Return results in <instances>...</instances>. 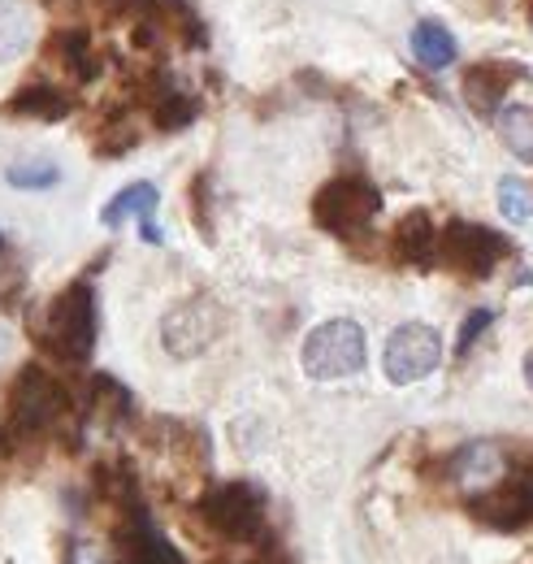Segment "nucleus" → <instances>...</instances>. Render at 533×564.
I'll return each mask as SVG.
<instances>
[{"label":"nucleus","mask_w":533,"mask_h":564,"mask_svg":"<svg viewBox=\"0 0 533 564\" xmlns=\"http://www.w3.org/2000/svg\"><path fill=\"white\" fill-rule=\"evenodd\" d=\"M74 422L69 391L44 369V365H22L9 382L4 395V417H0V456H18L26 443H40Z\"/></svg>","instance_id":"nucleus-1"},{"label":"nucleus","mask_w":533,"mask_h":564,"mask_svg":"<svg viewBox=\"0 0 533 564\" xmlns=\"http://www.w3.org/2000/svg\"><path fill=\"white\" fill-rule=\"evenodd\" d=\"M196 517L208 534H217L230 547H265L269 539V495L243 478L204 491Z\"/></svg>","instance_id":"nucleus-2"},{"label":"nucleus","mask_w":533,"mask_h":564,"mask_svg":"<svg viewBox=\"0 0 533 564\" xmlns=\"http://www.w3.org/2000/svg\"><path fill=\"white\" fill-rule=\"evenodd\" d=\"M44 348L66 360V365H87V356L96 348V286L87 279H74L66 291L53 295L48 313H44V330H40Z\"/></svg>","instance_id":"nucleus-3"},{"label":"nucleus","mask_w":533,"mask_h":564,"mask_svg":"<svg viewBox=\"0 0 533 564\" xmlns=\"http://www.w3.org/2000/svg\"><path fill=\"white\" fill-rule=\"evenodd\" d=\"M378 213H382V192L360 174H338L330 183H322L313 196V221L342 243L365 239Z\"/></svg>","instance_id":"nucleus-4"},{"label":"nucleus","mask_w":533,"mask_h":564,"mask_svg":"<svg viewBox=\"0 0 533 564\" xmlns=\"http://www.w3.org/2000/svg\"><path fill=\"white\" fill-rule=\"evenodd\" d=\"M508 257H512V239H503L481 221L456 217L438 230V261L460 279H490Z\"/></svg>","instance_id":"nucleus-5"},{"label":"nucleus","mask_w":533,"mask_h":564,"mask_svg":"<svg viewBox=\"0 0 533 564\" xmlns=\"http://www.w3.org/2000/svg\"><path fill=\"white\" fill-rule=\"evenodd\" d=\"M300 365L308 378L317 382H338V378H356L365 369V330L351 317H334L322 322L317 330H308Z\"/></svg>","instance_id":"nucleus-6"},{"label":"nucleus","mask_w":533,"mask_h":564,"mask_svg":"<svg viewBox=\"0 0 533 564\" xmlns=\"http://www.w3.org/2000/svg\"><path fill=\"white\" fill-rule=\"evenodd\" d=\"M221 330H226V308L213 295H187L165 313L161 344L174 360H196L221 339Z\"/></svg>","instance_id":"nucleus-7"},{"label":"nucleus","mask_w":533,"mask_h":564,"mask_svg":"<svg viewBox=\"0 0 533 564\" xmlns=\"http://www.w3.org/2000/svg\"><path fill=\"white\" fill-rule=\"evenodd\" d=\"M438 365H443V335L434 326H425V322H407L387 339L382 369H387V378L395 387H412V382L429 378Z\"/></svg>","instance_id":"nucleus-8"},{"label":"nucleus","mask_w":533,"mask_h":564,"mask_svg":"<svg viewBox=\"0 0 533 564\" xmlns=\"http://www.w3.org/2000/svg\"><path fill=\"white\" fill-rule=\"evenodd\" d=\"M118 564H187V556L156 530V521L139 503L118 517Z\"/></svg>","instance_id":"nucleus-9"},{"label":"nucleus","mask_w":533,"mask_h":564,"mask_svg":"<svg viewBox=\"0 0 533 564\" xmlns=\"http://www.w3.org/2000/svg\"><path fill=\"white\" fill-rule=\"evenodd\" d=\"M468 512H472L481 525H490V530H503V534H512V530H525V525L533 521L530 487H525V478H521V474H516V478H508V482H494L490 491L472 495Z\"/></svg>","instance_id":"nucleus-10"},{"label":"nucleus","mask_w":533,"mask_h":564,"mask_svg":"<svg viewBox=\"0 0 533 564\" xmlns=\"http://www.w3.org/2000/svg\"><path fill=\"white\" fill-rule=\"evenodd\" d=\"M503 474H508V456H503L499 443H486V438L465 443V447H456L447 456V478L468 495L490 491L494 482H503Z\"/></svg>","instance_id":"nucleus-11"},{"label":"nucleus","mask_w":533,"mask_h":564,"mask_svg":"<svg viewBox=\"0 0 533 564\" xmlns=\"http://www.w3.org/2000/svg\"><path fill=\"white\" fill-rule=\"evenodd\" d=\"M391 261L412 265V270H429L438 261V226L425 209H412L395 221L391 230Z\"/></svg>","instance_id":"nucleus-12"},{"label":"nucleus","mask_w":533,"mask_h":564,"mask_svg":"<svg viewBox=\"0 0 533 564\" xmlns=\"http://www.w3.org/2000/svg\"><path fill=\"white\" fill-rule=\"evenodd\" d=\"M521 78V66L512 62H477L465 70V100L472 113L481 118H494L508 100V87Z\"/></svg>","instance_id":"nucleus-13"},{"label":"nucleus","mask_w":533,"mask_h":564,"mask_svg":"<svg viewBox=\"0 0 533 564\" xmlns=\"http://www.w3.org/2000/svg\"><path fill=\"white\" fill-rule=\"evenodd\" d=\"M143 105H148V113H152L156 131H187V127L196 122V113H200V100H196L192 91H183L178 83L161 78V74H152V78H148Z\"/></svg>","instance_id":"nucleus-14"},{"label":"nucleus","mask_w":533,"mask_h":564,"mask_svg":"<svg viewBox=\"0 0 533 564\" xmlns=\"http://www.w3.org/2000/svg\"><path fill=\"white\" fill-rule=\"evenodd\" d=\"M44 53H48V62L66 74L69 83H91L96 70H100L96 44H91V35H87L83 26H62V31H53L48 44H44Z\"/></svg>","instance_id":"nucleus-15"},{"label":"nucleus","mask_w":533,"mask_h":564,"mask_svg":"<svg viewBox=\"0 0 533 564\" xmlns=\"http://www.w3.org/2000/svg\"><path fill=\"white\" fill-rule=\"evenodd\" d=\"M9 118H26V122H62L74 113V96L57 83H22L9 100H4Z\"/></svg>","instance_id":"nucleus-16"},{"label":"nucleus","mask_w":533,"mask_h":564,"mask_svg":"<svg viewBox=\"0 0 533 564\" xmlns=\"http://www.w3.org/2000/svg\"><path fill=\"white\" fill-rule=\"evenodd\" d=\"M156 205H161V192L152 187V183H131V187H122L105 213H100V221L105 226H122L127 217L139 221V235H143V243H161V230H156Z\"/></svg>","instance_id":"nucleus-17"},{"label":"nucleus","mask_w":533,"mask_h":564,"mask_svg":"<svg viewBox=\"0 0 533 564\" xmlns=\"http://www.w3.org/2000/svg\"><path fill=\"white\" fill-rule=\"evenodd\" d=\"M134 413V395L109 373L91 378V400H87V417L100 425H122Z\"/></svg>","instance_id":"nucleus-18"},{"label":"nucleus","mask_w":533,"mask_h":564,"mask_svg":"<svg viewBox=\"0 0 533 564\" xmlns=\"http://www.w3.org/2000/svg\"><path fill=\"white\" fill-rule=\"evenodd\" d=\"M456 35L443 26V22H416L412 26V57L425 66V70H447L456 62Z\"/></svg>","instance_id":"nucleus-19"},{"label":"nucleus","mask_w":533,"mask_h":564,"mask_svg":"<svg viewBox=\"0 0 533 564\" xmlns=\"http://www.w3.org/2000/svg\"><path fill=\"white\" fill-rule=\"evenodd\" d=\"M494 131H499V140L512 148V156H521V161L533 165V109H525V105H503L494 113Z\"/></svg>","instance_id":"nucleus-20"},{"label":"nucleus","mask_w":533,"mask_h":564,"mask_svg":"<svg viewBox=\"0 0 533 564\" xmlns=\"http://www.w3.org/2000/svg\"><path fill=\"white\" fill-rule=\"evenodd\" d=\"M31 44V9L26 0H0V62H13Z\"/></svg>","instance_id":"nucleus-21"},{"label":"nucleus","mask_w":533,"mask_h":564,"mask_svg":"<svg viewBox=\"0 0 533 564\" xmlns=\"http://www.w3.org/2000/svg\"><path fill=\"white\" fill-rule=\"evenodd\" d=\"M134 143H139V127L131 122V113L105 118V122L96 127V135H91V148H96L105 161H118L122 152H131Z\"/></svg>","instance_id":"nucleus-22"},{"label":"nucleus","mask_w":533,"mask_h":564,"mask_svg":"<svg viewBox=\"0 0 533 564\" xmlns=\"http://www.w3.org/2000/svg\"><path fill=\"white\" fill-rule=\"evenodd\" d=\"M4 178H9V187H18V192H48V187L62 183V170H57L53 161H13V165L4 170Z\"/></svg>","instance_id":"nucleus-23"},{"label":"nucleus","mask_w":533,"mask_h":564,"mask_svg":"<svg viewBox=\"0 0 533 564\" xmlns=\"http://www.w3.org/2000/svg\"><path fill=\"white\" fill-rule=\"evenodd\" d=\"M494 200H499V213H503L512 226L533 221V187H525L521 178H499Z\"/></svg>","instance_id":"nucleus-24"},{"label":"nucleus","mask_w":533,"mask_h":564,"mask_svg":"<svg viewBox=\"0 0 533 564\" xmlns=\"http://www.w3.org/2000/svg\"><path fill=\"white\" fill-rule=\"evenodd\" d=\"M490 322H494V308H472V313H468L465 326H460V339H456V356H460V360L472 352V344L486 335Z\"/></svg>","instance_id":"nucleus-25"},{"label":"nucleus","mask_w":533,"mask_h":564,"mask_svg":"<svg viewBox=\"0 0 533 564\" xmlns=\"http://www.w3.org/2000/svg\"><path fill=\"white\" fill-rule=\"evenodd\" d=\"M22 286H26L22 265H18L13 257H0V308H13L18 295H22Z\"/></svg>","instance_id":"nucleus-26"},{"label":"nucleus","mask_w":533,"mask_h":564,"mask_svg":"<svg viewBox=\"0 0 533 564\" xmlns=\"http://www.w3.org/2000/svg\"><path fill=\"white\" fill-rule=\"evenodd\" d=\"M208 192H213V178L200 174V178L192 183V217H196V226H200L204 235L213 239V200H208Z\"/></svg>","instance_id":"nucleus-27"},{"label":"nucleus","mask_w":533,"mask_h":564,"mask_svg":"<svg viewBox=\"0 0 533 564\" xmlns=\"http://www.w3.org/2000/svg\"><path fill=\"white\" fill-rule=\"evenodd\" d=\"M69 564H118L113 552H100L96 543H87V539H74L69 543Z\"/></svg>","instance_id":"nucleus-28"},{"label":"nucleus","mask_w":533,"mask_h":564,"mask_svg":"<svg viewBox=\"0 0 533 564\" xmlns=\"http://www.w3.org/2000/svg\"><path fill=\"white\" fill-rule=\"evenodd\" d=\"M91 4H96L105 18H118V13H127V9H131L134 0H91Z\"/></svg>","instance_id":"nucleus-29"},{"label":"nucleus","mask_w":533,"mask_h":564,"mask_svg":"<svg viewBox=\"0 0 533 564\" xmlns=\"http://www.w3.org/2000/svg\"><path fill=\"white\" fill-rule=\"evenodd\" d=\"M9 348H13V339H9V330H4V326H0V365H4V360H9Z\"/></svg>","instance_id":"nucleus-30"},{"label":"nucleus","mask_w":533,"mask_h":564,"mask_svg":"<svg viewBox=\"0 0 533 564\" xmlns=\"http://www.w3.org/2000/svg\"><path fill=\"white\" fill-rule=\"evenodd\" d=\"M525 382H530V391H533V348H530V356H525Z\"/></svg>","instance_id":"nucleus-31"},{"label":"nucleus","mask_w":533,"mask_h":564,"mask_svg":"<svg viewBox=\"0 0 533 564\" xmlns=\"http://www.w3.org/2000/svg\"><path fill=\"white\" fill-rule=\"evenodd\" d=\"M521 478H525V487H530V499H533V465H530V469H521Z\"/></svg>","instance_id":"nucleus-32"},{"label":"nucleus","mask_w":533,"mask_h":564,"mask_svg":"<svg viewBox=\"0 0 533 564\" xmlns=\"http://www.w3.org/2000/svg\"><path fill=\"white\" fill-rule=\"evenodd\" d=\"M0 252H4V235H0Z\"/></svg>","instance_id":"nucleus-33"},{"label":"nucleus","mask_w":533,"mask_h":564,"mask_svg":"<svg viewBox=\"0 0 533 564\" xmlns=\"http://www.w3.org/2000/svg\"><path fill=\"white\" fill-rule=\"evenodd\" d=\"M48 4H57V0H48Z\"/></svg>","instance_id":"nucleus-34"}]
</instances>
